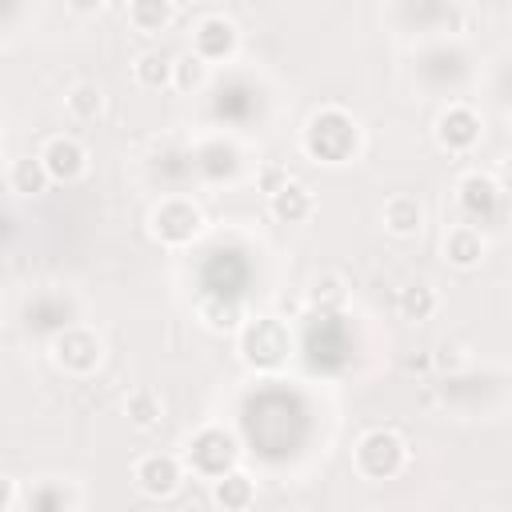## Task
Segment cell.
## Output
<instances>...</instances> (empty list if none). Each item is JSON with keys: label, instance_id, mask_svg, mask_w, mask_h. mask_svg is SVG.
Listing matches in <instances>:
<instances>
[{"label": "cell", "instance_id": "1", "mask_svg": "<svg viewBox=\"0 0 512 512\" xmlns=\"http://www.w3.org/2000/svg\"><path fill=\"white\" fill-rule=\"evenodd\" d=\"M408 460V444L400 432L392 428H376L368 436H360L356 444V468L368 476V480H384V476H396Z\"/></svg>", "mask_w": 512, "mask_h": 512}, {"label": "cell", "instance_id": "2", "mask_svg": "<svg viewBox=\"0 0 512 512\" xmlns=\"http://www.w3.org/2000/svg\"><path fill=\"white\" fill-rule=\"evenodd\" d=\"M240 348H244V360H248L252 368H280L284 356H288V332L280 328V320L260 316L256 324L244 328Z\"/></svg>", "mask_w": 512, "mask_h": 512}, {"label": "cell", "instance_id": "3", "mask_svg": "<svg viewBox=\"0 0 512 512\" xmlns=\"http://www.w3.org/2000/svg\"><path fill=\"white\" fill-rule=\"evenodd\" d=\"M148 224H152V236H156L160 244H188L192 236H200L204 216H200V208L188 204V200H164L160 208H152Z\"/></svg>", "mask_w": 512, "mask_h": 512}, {"label": "cell", "instance_id": "4", "mask_svg": "<svg viewBox=\"0 0 512 512\" xmlns=\"http://www.w3.org/2000/svg\"><path fill=\"white\" fill-rule=\"evenodd\" d=\"M132 480H136V488H140L144 496L164 500V496H172V492L180 488L184 472H180V460H176V456L152 452V456H140V460L132 464Z\"/></svg>", "mask_w": 512, "mask_h": 512}, {"label": "cell", "instance_id": "5", "mask_svg": "<svg viewBox=\"0 0 512 512\" xmlns=\"http://www.w3.org/2000/svg\"><path fill=\"white\" fill-rule=\"evenodd\" d=\"M36 156L44 160L48 176L64 180V184H72V180H80L88 172V152H84V144L76 136H48Z\"/></svg>", "mask_w": 512, "mask_h": 512}, {"label": "cell", "instance_id": "6", "mask_svg": "<svg viewBox=\"0 0 512 512\" xmlns=\"http://www.w3.org/2000/svg\"><path fill=\"white\" fill-rule=\"evenodd\" d=\"M52 360L72 372V376H88L96 364H100V340L84 328H72V332H60L52 340Z\"/></svg>", "mask_w": 512, "mask_h": 512}, {"label": "cell", "instance_id": "7", "mask_svg": "<svg viewBox=\"0 0 512 512\" xmlns=\"http://www.w3.org/2000/svg\"><path fill=\"white\" fill-rule=\"evenodd\" d=\"M268 212L284 224H300V220L312 216V192L296 180H284V184L268 188Z\"/></svg>", "mask_w": 512, "mask_h": 512}, {"label": "cell", "instance_id": "8", "mask_svg": "<svg viewBox=\"0 0 512 512\" xmlns=\"http://www.w3.org/2000/svg\"><path fill=\"white\" fill-rule=\"evenodd\" d=\"M232 48H236V28H232V20H224V16L200 20V28H196V36H192V52H196V56H204V60L212 64V60L228 56Z\"/></svg>", "mask_w": 512, "mask_h": 512}, {"label": "cell", "instance_id": "9", "mask_svg": "<svg viewBox=\"0 0 512 512\" xmlns=\"http://www.w3.org/2000/svg\"><path fill=\"white\" fill-rule=\"evenodd\" d=\"M380 220H384V232L408 240L424 228V204L416 196H388L380 208Z\"/></svg>", "mask_w": 512, "mask_h": 512}, {"label": "cell", "instance_id": "10", "mask_svg": "<svg viewBox=\"0 0 512 512\" xmlns=\"http://www.w3.org/2000/svg\"><path fill=\"white\" fill-rule=\"evenodd\" d=\"M444 260L456 268H476L484 260V236L476 224H452L444 232Z\"/></svg>", "mask_w": 512, "mask_h": 512}, {"label": "cell", "instance_id": "11", "mask_svg": "<svg viewBox=\"0 0 512 512\" xmlns=\"http://www.w3.org/2000/svg\"><path fill=\"white\" fill-rule=\"evenodd\" d=\"M436 136H440L444 148L464 152V148L476 144V136H480V120H476L468 108H448V112L440 116V124H436Z\"/></svg>", "mask_w": 512, "mask_h": 512}, {"label": "cell", "instance_id": "12", "mask_svg": "<svg viewBox=\"0 0 512 512\" xmlns=\"http://www.w3.org/2000/svg\"><path fill=\"white\" fill-rule=\"evenodd\" d=\"M172 16H176L172 0H132V4H128V24H132L136 32H144V36L164 32V28L172 24Z\"/></svg>", "mask_w": 512, "mask_h": 512}, {"label": "cell", "instance_id": "13", "mask_svg": "<svg viewBox=\"0 0 512 512\" xmlns=\"http://www.w3.org/2000/svg\"><path fill=\"white\" fill-rule=\"evenodd\" d=\"M256 500V488L244 472H220L212 476V504L220 508H248Z\"/></svg>", "mask_w": 512, "mask_h": 512}, {"label": "cell", "instance_id": "14", "mask_svg": "<svg viewBox=\"0 0 512 512\" xmlns=\"http://www.w3.org/2000/svg\"><path fill=\"white\" fill-rule=\"evenodd\" d=\"M132 76L140 88H168L172 84V56L160 48H148L132 60Z\"/></svg>", "mask_w": 512, "mask_h": 512}, {"label": "cell", "instance_id": "15", "mask_svg": "<svg viewBox=\"0 0 512 512\" xmlns=\"http://www.w3.org/2000/svg\"><path fill=\"white\" fill-rule=\"evenodd\" d=\"M8 184H12V192H20V196H40V192L52 184V176H48V168H44L40 156H20V160L12 164V172H8Z\"/></svg>", "mask_w": 512, "mask_h": 512}, {"label": "cell", "instance_id": "16", "mask_svg": "<svg viewBox=\"0 0 512 512\" xmlns=\"http://www.w3.org/2000/svg\"><path fill=\"white\" fill-rule=\"evenodd\" d=\"M396 308H400V316H404V320H428V316L436 312V288H432V284H424V280H416V284L400 288Z\"/></svg>", "mask_w": 512, "mask_h": 512}, {"label": "cell", "instance_id": "17", "mask_svg": "<svg viewBox=\"0 0 512 512\" xmlns=\"http://www.w3.org/2000/svg\"><path fill=\"white\" fill-rule=\"evenodd\" d=\"M200 320L212 328V332H236L240 328V304L236 300H220V296H204L196 304Z\"/></svg>", "mask_w": 512, "mask_h": 512}, {"label": "cell", "instance_id": "18", "mask_svg": "<svg viewBox=\"0 0 512 512\" xmlns=\"http://www.w3.org/2000/svg\"><path fill=\"white\" fill-rule=\"evenodd\" d=\"M64 108H68V116L72 120H96L100 112H104V88L100 84H76L68 96H64Z\"/></svg>", "mask_w": 512, "mask_h": 512}, {"label": "cell", "instance_id": "19", "mask_svg": "<svg viewBox=\"0 0 512 512\" xmlns=\"http://www.w3.org/2000/svg\"><path fill=\"white\" fill-rule=\"evenodd\" d=\"M204 80H208V60H204V56H196V52L172 56V88L192 92V88H200Z\"/></svg>", "mask_w": 512, "mask_h": 512}, {"label": "cell", "instance_id": "20", "mask_svg": "<svg viewBox=\"0 0 512 512\" xmlns=\"http://www.w3.org/2000/svg\"><path fill=\"white\" fill-rule=\"evenodd\" d=\"M124 412H128V420H132L136 428H152V424L160 420L164 404H160V396H156L152 388H136V392H128Z\"/></svg>", "mask_w": 512, "mask_h": 512}, {"label": "cell", "instance_id": "21", "mask_svg": "<svg viewBox=\"0 0 512 512\" xmlns=\"http://www.w3.org/2000/svg\"><path fill=\"white\" fill-rule=\"evenodd\" d=\"M308 304H312V308H320V312L340 308V304H344V280H340L336 272L320 276V280L312 284V292H308Z\"/></svg>", "mask_w": 512, "mask_h": 512}, {"label": "cell", "instance_id": "22", "mask_svg": "<svg viewBox=\"0 0 512 512\" xmlns=\"http://www.w3.org/2000/svg\"><path fill=\"white\" fill-rule=\"evenodd\" d=\"M68 8H72V12H100L104 0H68Z\"/></svg>", "mask_w": 512, "mask_h": 512}, {"label": "cell", "instance_id": "23", "mask_svg": "<svg viewBox=\"0 0 512 512\" xmlns=\"http://www.w3.org/2000/svg\"><path fill=\"white\" fill-rule=\"evenodd\" d=\"M16 500V492H12V480L8 476H0V508H8Z\"/></svg>", "mask_w": 512, "mask_h": 512}]
</instances>
